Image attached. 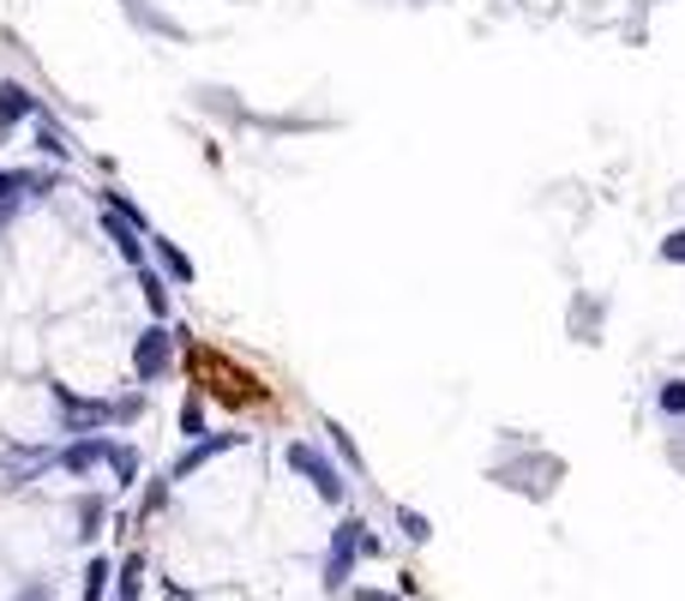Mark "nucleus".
I'll list each match as a JSON object with an SVG mask.
<instances>
[{"label":"nucleus","mask_w":685,"mask_h":601,"mask_svg":"<svg viewBox=\"0 0 685 601\" xmlns=\"http://www.w3.org/2000/svg\"><path fill=\"white\" fill-rule=\"evenodd\" d=\"M55 403H60V415H67L72 433H97V427L114 421V403H85V398H72L67 386H55Z\"/></svg>","instance_id":"obj_1"},{"label":"nucleus","mask_w":685,"mask_h":601,"mask_svg":"<svg viewBox=\"0 0 685 601\" xmlns=\"http://www.w3.org/2000/svg\"><path fill=\"white\" fill-rule=\"evenodd\" d=\"M114 452V445L109 439H97V433H85V439L79 445H67V452H60V464H67L72 469V476H85V469H91L97 464V457H109Z\"/></svg>","instance_id":"obj_5"},{"label":"nucleus","mask_w":685,"mask_h":601,"mask_svg":"<svg viewBox=\"0 0 685 601\" xmlns=\"http://www.w3.org/2000/svg\"><path fill=\"white\" fill-rule=\"evenodd\" d=\"M109 469H114V476H121V481H133V469H138V457H133V452H126V445H114V452H109Z\"/></svg>","instance_id":"obj_13"},{"label":"nucleus","mask_w":685,"mask_h":601,"mask_svg":"<svg viewBox=\"0 0 685 601\" xmlns=\"http://www.w3.org/2000/svg\"><path fill=\"white\" fill-rule=\"evenodd\" d=\"M397 523H403V535H409V542H427V535H434V530H427V517H422V511H409V505L397 511Z\"/></svg>","instance_id":"obj_12"},{"label":"nucleus","mask_w":685,"mask_h":601,"mask_svg":"<svg viewBox=\"0 0 685 601\" xmlns=\"http://www.w3.org/2000/svg\"><path fill=\"white\" fill-rule=\"evenodd\" d=\"M289 464H295V469H301V476H307V481H313V488H319V493H325V500H343V481H337V469H332V464H325V457H319V452H313V445H289Z\"/></svg>","instance_id":"obj_2"},{"label":"nucleus","mask_w":685,"mask_h":601,"mask_svg":"<svg viewBox=\"0 0 685 601\" xmlns=\"http://www.w3.org/2000/svg\"><path fill=\"white\" fill-rule=\"evenodd\" d=\"M145 301L157 307V313H162V307H169V296H162V283H157V277H145Z\"/></svg>","instance_id":"obj_16"},{"label":"nucleus","mask_w":685,"mask_h":601,"mask_svg":"<svg viewBox=\"0 0 685 601\" xmlns=\"http://www.w3.org/2000/svg\"><path fill=\"white\" fill-rule=\"evenodd\" d=\"M355 547H361V523H337V542H332V559H325V583H349V566H355Z\"/></svg>","instance_id":"obj_3"},{"label":"nucleus","mask_w":685,"mask_h":601,"mask_svg":"<svg viewBox=\"0 0 685 601\" xmlns=\"http://www.w3.org/2000/svg\"><path fill=\"white\" fill-rule=\"evenodd\" d=\"M228 445H235V433H217V439H199L193 452L181 457V464H175V476H193L199 464H205V457H217V452H228Z\"/></svg>","instance_id":"obj_7"},{"label":"nucleus","mask_w":685,"mask_h":601,"mask_svg":"<svg viewBox=\"0 0 685 601\" xmlns=\"http://www.w3.org/2000/svg\"><path fill=\"white\" fill-rule=\"evenodd\" d=\"M162 265H169V271L181 277V283H187V277H193V265H187V253H181V247H169V241H162Z\"/></svg>","instance_id":"obj_14"},{"label":"nucleus","mask_w":685,"mask_h":601,"mask_svg":"<svg viewBox=\"0 0 685 601\" xmlns=\"http://www.w3.org/2000/svg\"><path fill=\"white\" fill-rule=\"evenodd\" d=\"M43 464H48V452H7L0 457V488H19L12 476H36Z\"/></svg>","instance_id":"obj_6"},{"label":"nucleus","mask_w":685,"mask_h":601,"mask_svg":"<svg viewBox=\"0 0 685 601\" xmlns=\"http://www.w3.org/2000/svg\"><path fill=\"white\" fill-rule=\"evenodd\" d=\"M103 583H109V559H91V571H85V601H103Z\"/></svg>","instance_id":"obj_11"},{"label":"nucleus","mask_w":685,"mask_h":601,"mask_svg":"<svg viewBox=\"0 0 685 601\" xmlns=\"http://www.w3.org/2000/svg\"><path fill=\"white\" fill-rule=\"evenodd\" d=\"M0 216H7V211H0Z\"/></svg>","instance_id":"obj_18"},{"label":"nucleus","mask_w":685,"mask_h":601,"mask_svg":"<svg viewBox=\"0 0 685 601\" xmlns=\"http://www.w3.org/2000/svg\"><path fill=\"white\" fill-rule=\"evenodd\" d=\"M162 367H169V331L150 325L145 337H138V349H133V374H138V379H157Z\"/></svg>","instance_id":"obj_4"},{"label":"nucleus","mask_w":685,"mask_h":601,"mask_svg":"<svg viewBox=\"0 0 685 601\" xmlns=\"http://www.w3.org/2000/svg\"><path fill=\"white\" fill-rule=\"evenodd\" d=\"M138 590V559H126V571H121V601Z\"/></svg>","instance_id":"obj_15"},{"label":"nucleus","mask_w":685,"mask_h":601,"mask_svg":"<svg viewBox=\"0 0 685 601\" xmlns=\"http://www.w3.org/2000/svg\"><path fill=\"white\" fill-rule=\"evenodd\" d=\"M103 223H109V235H114V247H121V259H133L138 265V241H133V223H121V216H103Z\"/></svg>","instance_id":"obj_10"},{"label":"nucleus","mask_w":685,"mask_h":601,"mask_svg":"<svg viewBox=\"0 0 685 601\" xmlns=\"http://www.w3.org/2000/svg\"><path fill=\"white\" fill-rule=\"evenodd\" d=\"M43 187H48V175H0V204L19 193H43Z\"/></svg>","instance_id":"obj_9"},{"label":"nucleus","mask_w":685,"mask_h":601,"mask_svg":"<svg viewBox=\"0 0 685 601\" xmlns=\"http://www.w3.org/2000/svg\"><path fill=\"white\" fill-rule=\"evenodd\" d=\"M36 109V97L24 91V85H7V91H0V126H12V121H24V114Z\"/></svg>","instance_id":"obj_8"},{"label":"nucleus","mask_w":685,"mask_h":601,"mask_svg":"<svg viewBox=\"0 0 685 601\" xmlns=\"http://www.w3.org/2000/svg\"><path fill=\"white\" fill-rule=\"evenodd\" d=\"M24 601H43V590H31V596H24Z\"/></svg>","instance_id":"obj_17"}]
</instances>
